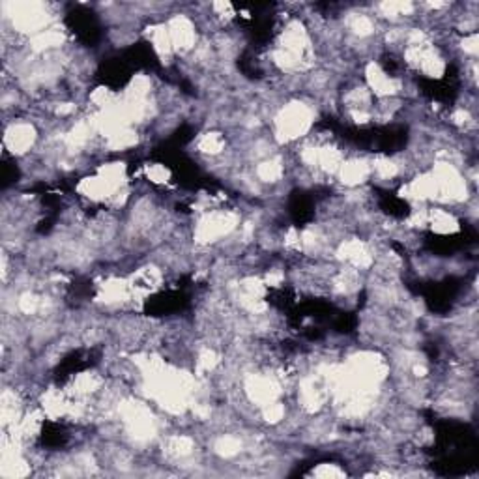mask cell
<instances>
[{
  "label": "cell",
  "mask_w": 479,
  "mask_h": 479,
  "mask_svg": "<svg viewBox=\"0 0 479 479\" xmlns=\"http://www.w3.org/2000/svg\"><path fill=\"white\" fill-rule=\"evenodd\" d=\"M273 124H275V139L279 142L296 141L309 131L313 124V111L309 105L294 101L279 109L273 118Z\"/></svg>",
  "instance_id": "1"
},
{
  "label": "cell",
  "mask_w": 479,
  "mask_h": 479,
  "mask_svg": "<svg viewBox=\"0 0 479 479\" xmlns=\"http://www.w3.org/2000/svg\"><path fill=\"white\" fill-rule=\"evenodd\" d=\"M167 25L169 30L170 44H173V51L175 53H191L197 47V28L191 23L189 17L185 15H175Z\"/></svg>",
  "instance_id": "2"
},
{
  "label": "cell",
  "mask_w": 479,
  "mask_h": 479,
  "mask_svg": "<svg viewBox=\"0 0 479 479\" xmlns=\"http://www.w3.org/2000/svg\"><path fill=\"white\" fill-rule=\"evenodd\" d=\"M6 148L15 156H23L27 154L36 142V130L32 124L27 122H13V124L6 130L4 137Z\"/></svg>",
  "instance_id": "3"
},
{
  "label": "cell",
  "mask_w": 479,
  "mask_h": 479,
  "mask_svg": "<svg viewBox=\"0 0 479 479\" xmlns=\"http://www.w3.org/2000/svg\"><path fill=\"white\" fill-rule=\"evenodd\" d=\"M339 180L349 187H358L371 176V161L365 158L344 159L341 169L337 170Z\"/></svg>",
  "instance_id": "4"
},
{
  "label": "cell",
  "mask_w": 479,
  "mask_h": 479,
  "mask_svg": "<svg viewBox=\"0 0 479 479\" xmlns=\"http://www.w3.org/2000/svg\"><path fill=\"white\" fill-rule=\"evenodd\" d=\"M255 175L256 178L261 180V182H264V184H275V182H279L285 175L283 161L279 158L261 159V161L256 163Z\"/></svg>",
  "instance_id": "5"
},
{
  "label": "cell",
  "mask_w": 479,
  "mask_h": 479,
  "mask_svg": "<svg viewBox=\"0 0 479 479\" xmlns=\"http://www.w3.org/2000/svg\"><path fill=\"white\" fill-rule=\"evenodd\" d=\"M197 147L202 154H206L210 158H216L219 154H223L227 142H225V137L218 131H210V133H204V135L199 139Z\"/></svg>",
  "instance_id": "6"
},
{
  "label": "cell",
  "mask_w": 479,
  "mask_h": 479,
  "mask_svg": "<svg viewBox=\"0 0 479 479\" xmlns=\"http://www.w3.org/2000/svg\"><path fill=\"white\" fill-rule=\"evenodd\" d=\"M213 452L218 453L219 457L232 459L236 457V455H240V452H242V440L230 435L219 436L218 440H216V444H213Z\"/></svg>",
  "instance_id": "7"
},
{
  "label": "cell",
  "mask_w": 479,
  "mask_h": 479,
  "mask_svg": "<svg viewBox=\"0 0 479 479\" xmlns=\"http://www.w3.org/2000/svg\"><path fill=\"white\" fill-rule=\"evenodd\" d=\"M147 176L154 184H167L170 180V170L161 163L147 165Z\"/></svg>",
  "instance_id": "8"
},
{
  "label": "cell",
  "mask_w": 479,
  "mask_h": 479,
  "mask_svg": "<svg viewBox=\"0 0 479 479\" xmlns=\"http://www.w3.org/2000/svg\"><path fill=\"white\" fill-rule=\"evenodd\" d=\"M313 475L316 478H343L344 470H341L337 464H321L318 468L313 470Z\"/></svg>",
  "instance_id": "9"
}]
</instances>
